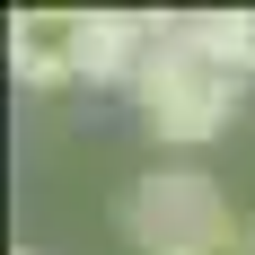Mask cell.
Returning a JSON list of instances; mask_svg holds the SVG:
<instances>
[{
    "instance_id": "3957f363",
    "label": "cell",
    "mask_w": 255,
    "mask_h": 255,
    "mask_svg": "<svg viewBox=\"0 0 255 255\" xmlns=\"http://www.w3.org/2000/svg\"><path fill=\"white\" fill-rule=\"evenodd\" d=\"M9 71L26 88L88 79V9H18L9 18Z\"/></svg>"
},
{
    "instance_id": "5b68a950",
    "label": "cell",
    "mask_w": 255,
    "mask_h": 255,
    "mask_svg": "<svg viewBox=\"0 0 255 255\" xmlns=\"http://www.w3.org/2000/svg\"><path fill=\"white\" fill-rule=\"evenodd\" d=\"M176 35L229 71H255V9H203V18H176Z\"/></svg>"
},
{
    "instance_id": "6da1fadb",
    "label": "cell",
    "mask_w": 255,
    "mask_h": 255,
    "mask_svg": "<svg viewBox=\"0 0 255 255\" xmlns=\"http://www.w3.org/2000/svg\"><path fill=\"white\" fill-rule=\"evenodd\" d=\"M124 229L141 255H255V220L229 211V194L203 167H158L132 185Z\"/></svg>"
},
{
    "instance_id": "7a4b0ae2",
    "label": "cell",
    "mask_w": 255,
    "mask_h": 255,
    "mask_svg": "<svg viewBox=\"0 0 255 255\" xmlns=\"http://www.w3.org/2000/svg\"><path fill=\"white\" fill-rule=\"evenodd\" d=\"M229 115H238V71L211 62L203 44H185L176 18H158V53H150V71H141V124L158 141L194 150L211 132H229Z\"/></svg>"
},
{
    "instance_id": "277c9868",
    "label": "cell",
    "mask_w": 255,
    "mask_h": 255,
    "mask_svg": "<svg viewBox=\"0 0 255 255\" xmlns=\"http://www.w3.org/2000/svg\"><path fill=\"white\" fill-rule=\"evenodd\" d=\"M150 53H158V18H141V9H88V79H132L141 88Z\"/></svg>"
}]
</instances>
